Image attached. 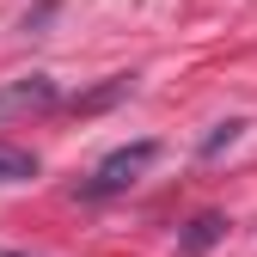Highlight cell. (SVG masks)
Segmentation results:
<instances>
[{
  "mask_svg": "<svg viewBox=\"0 0 257 257\" xmlns=\"http://www.w3.org/2000/svg\"><path fill=\"white\" fill-rule=\"evenodd\" d=\"M239 135H245V122H239V116H227V122H214V135L202 141V159H214V153H227V147H233Z\"/></svg>",
  "mask_w": 257,
  "mask_h": 257,
  "instance_id": "6",
  "label": "cell"
},
{
  "mask_svg": "<svg viewBox=\"0 0 257 257\" xmlns=\"http://www.w3.org/2000/svg\"><path fill=\"white\" fill-rule=\"evenodd\" d=\"M37 178V153L19 141H0V184H31Z\"/></svg>",
  "mask_w": 257,
  "mask_h": 257,
  "instance_id": "3",
  "label": "cell"
},
{
  "mask_svg": "<svg viewBox=\"0 0 257 257\" xmlns=\"http://www.w3.org/2000/svg\"><path fill=\"white\" fill-rule=\"evenodd\" d=\"M55 104H61V92H55L49 74H19V80L0 86V122H7V116H43Z\"/></svg>",
  "mask_w": 257,
  "mask_h": 257,
  "instance_id": "2",
  "label": "cell"
},
{
  "mask_svg": "<svg viewBox=\"0 0 257 257\" xmlns=\"http://www.w3.org/2000/svg\"><path fill=\"white\" fill-rule=\"evenodd\" d=\"M128 86H135V74H110V80H104L98 92H86V98H74V110H80V116H86V110H104V104H116V98H122Z\"/></svg>",
  "mask_w": 257,
  "mask_h": 257,
  "instance_id": "5",
  "label": "cell"
},
{
  "mask_svg": "<svg viewBox=\"0 0 257 257\" xmlns=\"http://www.w3.org/2000/svg\"><path fill=\"white\" fill-rule=\"evenodd\" d=\"M153 159H159V141H128V147L104 153L98 166H92V178L80 184V196H86V202H98V196H122L128 184H141V178H147Z\"/></svg>",
  "mask_w": 257,
  "mask_h": 257,
  "instance_id": "1",
  "label": "cell"
},
{
  "mask_svg": "<svg viewBox=\"0 0 257 257\" xmlns=\"http://www.w3.org/2000/svg\"><path fill=\"white\" fill-rule=\"evenodd\" d=\"M220 233H227V214H196V220L184 227V251H190V257H202V251L220 245Z\"/></svg>",
  "mask_w": 257,
  "mask_h": 257,
  "instance_id": "4",
  "label": "cell"
}]
</instances>
